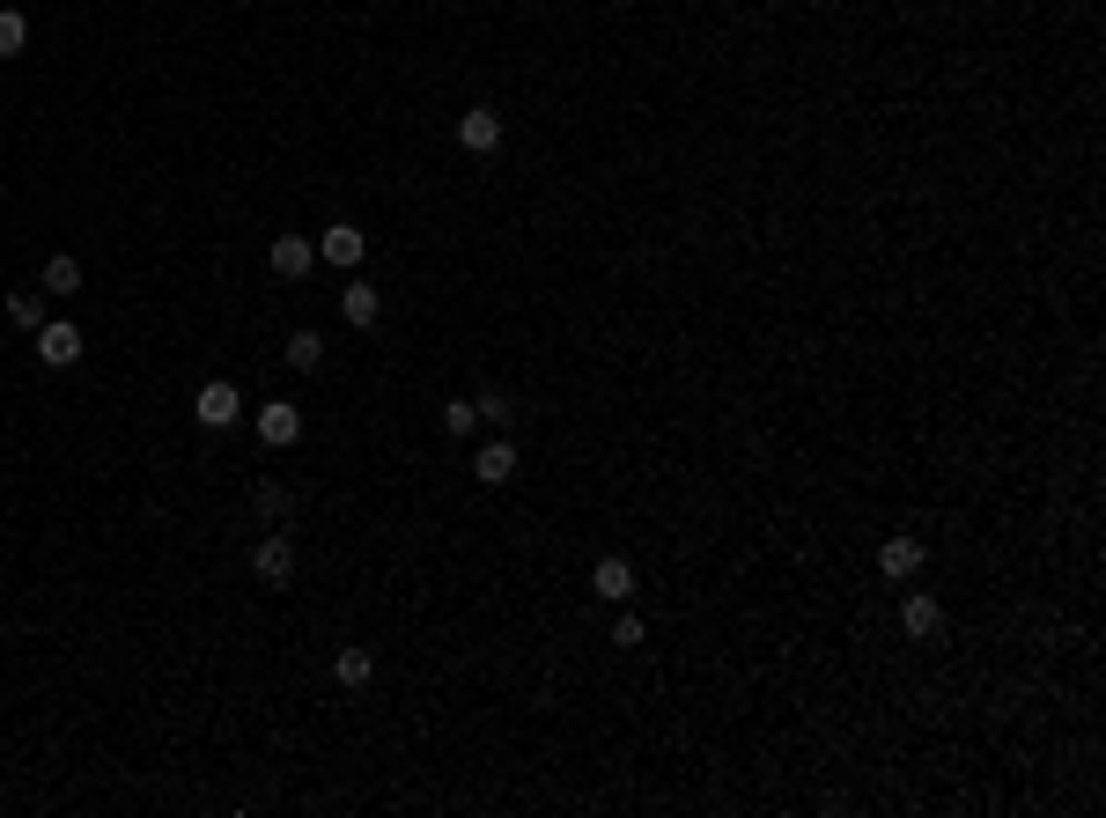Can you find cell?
I'll list each match as a JSON object with an SVG mask.
<instances>
[{
	"label": "cell",
	"instance_id": "6da1fadb",
	"mask_svg": "<svg viewBox=\"0 0 1106 818\" xmlns=\"http://www.w3.org/2000/svg\"><path fill=\"white\" fill-rule=\"evenodd\" d=\"M192 421H200V428H237V421H244V398H237V384H222V376H214V384H200V398H192Z\"/></svg>",
	"mask_w": 1106,
	"mask_h": 818
},
{
	"label": "cell",
	"instance_id": "7a4b0ae2",
	"mask_svg": "<svg viewBox=\"0 0 1106 818\" xmlns=\"http://www.w3.org/2000/svg\"><path fill=\"white\" fill-rule=\"evenodd\" d=\"M251 575H259L267 590H281V583H295V538H288V532L259 538V553H251Z\"/></svg>",
	"mask_w": 1106,
	"mask_h": 818
},
{
	"label": "cell",
	"instance_id": "3957f363",
	"mask_svg": "<svg viewBox=\"0 0 1106 818\" xmlns=\"http://www.w3.org/2000/svg\"><path fill=\"white\" fill-rule=\"evenodd\" d=\"M38 362H44V368H74V362H82V325L44 317V325H38Z\"/></svg>",
	"mask_w": 1106,
	"mask_h": 818
},
{
	"label": "cell",
	"instance_id": "277c9868",
	"mask_svg": "<svg viewBox=\"0 0 1106 818\" xmlns=\"http://www.w3.org/2000/svg\"><path fill=\"white\" fill-rule=\"evenodd\" d=\"M591 597H605V605H627V597H635V561H627V553H605V561L591 568Z\"/></svg>",
	"mask_w": 1106,
	"mask_h": 818
},
{
	"label": "cell",
	"instance_id": "5b68a950",
	"mask_svg": "<svg viewBox=\"0 0 1106 818\" xmlns=\"http://www.w3.org/2000/svg\"><path fill=\"white\" fill-rule=\"evenodd\" d=\"M458 148H465V155H494V148H502V111L472 103L465 119H458Z\"/></svg>",
	"mask_w": 1106,
	"mask_h": 818
},
{
	"label": "cell",
	"instance_id": "8992f818",
	"mask_svg": "<svg viewBox=\"0 0 1106 818\" xmlns=\"http://www.w3.org/2000/svg\"><path fill=\"white\" fill-rule=\"evenodd\" d=\"M362 251H369V236H362L354 222H332L325 236H318V259H325V266H340V273L362 266Z\"/></svg>",
	"mask_w": 1106,
	"mask_h": 818
},
{
	"label": "cell",
	"instance_id": "52a82bcc",
	"mask_svg": "<svg viewBox=\"0 0 1106 818\" xmlns=\"http://www.w3.org/2000/svg\"><path fill=\"white\" fill-rule=\"evenodd\" d=\"M922 561H929V546H922L915 532H893V538H885V546H878V568L893 575V583H907V575H922Z\"/></svg>",
	"mask_w": 1106,
	"mask_h": 818
},
{
	"label": "cell",
	"instance_id": "ba28073f",
	"mask_svg": "<svg viewBox=\"0 0 1106 818\" xmlns=\"http://www.w3.org/2000/svg\"><path fill=\"white\" fill-rule=\"evenodd\" d=\"M295 435H303V413L288 406V398H267V406H259V443H267V451H288Z\"/></svg>",
	"mask_w": 1106,
	"mask_h": 818
},
{
	"label": "cell",
	"instance_id": "9c48e42d",
	"mask_svg": "<svg viewBox=\"0 0 1106 818\" xmlns=\"http://www.w3.org/2000/svg\"><path fill=\"white\" fill-rule=\"evenodd\" d=\"M340 317H348L354 332H369L376 317H384V295H376L369 281H354V273H348V287H340Z\"/></svg>",
	"mask_w": 1106,
	"mask_h": 818
},
{
	"label": "cell",
	"instance_id": "30bf717a",
	"mask_svg": "<svg viewBox=\"0 0 1106 818\" xmlns=\"http://www.w3.org/2000/svg\"><path fill=\"white\" fill-rule=\"evenodd\" d=\"M472 479H480V487H510V479H516V443H510V435L472 457Z\"/></svg>",
	"mask_w": 1106,
	"mask_h": 818
},
{
	"label": "cell",
	"instance_id": "8fae6325",
	"mask_svg": "<svg viewBox=\"0 0 1106 818\" xmlns=\"http://www.w3.org/2000/svg\"><path fill=\"white\" fill-rule=\"evenodd\" d=\"M267 266L281 273V281H303L310 266H318V244H303V236H273V251H267Z\"/></svg>",
	"mask_w": 1106,
	"mask_h": 818
},
{
	"label": "cell",
	"instance_id": "7c38bea8",
	"mask_svg": "<svg viewBox=\"0 0 1106 818\" xmlns=\"http://www.w3.org/2000/svg\"><path fill=\"white\" fill-rule=\"evenodd\" d=\"M937 627H944V605H937V597H907V605H901V635H907V642H929Z\"/></svg>",
	"mask_w": 1106,
	"mask_h": 818
},
{
	"label": "cell",
	"instance_id": "4fadbf2b",
	"mask_svg": "<svg viewBox=\"0 0 1106 818\" xmlns=\"http://www.w3.org/2000/svg\"><path fill=\"white\" fill-rule=\"evenodd\" d=\"M74 287H82V259L52 251V259H44V295H74Z\"/></svg>",
	"mask_w": 1106,
	"mask_h": 818
},
{
	"label": "cell",
	"instance_id": "5bb4252c",
	"mask_svg": "<svg viewBox=\"0 0 1106 818\" xmlns=\"http://www.w3.org/2000/svg\"><path fill=\"white\" fill-rule=\"evenodd\" d=\"M332 678H340V686H369V678H376V656L369 649H340L332 656Z\"/></svg>",
	"mask_w": 1106,
	"mask_h": 818
},
{
	"label": "cell",
	"instance_id": "9a60e30c",
	"mask_svg": "<svg viewBox=\"0 0 1106 818\" xmlns=\"http://www.w3.org/2000/svg\"><path fill=\"white\" fill-rule=\"evenodd\" d=\"M472 413H480V421H494V428H510V421H516V398H510V391H480V398H472Z\"/></svg>",
	"mask_w": 1106,
	"mask_h": 818
},
{
	"label": "cell",
	"instance_id": "2e32d148",
	"mask_svg": "<svg viewBox=\"0 0 1106 818\" xmlns=\"http://www.w3.org/2000/svg\"><path fill=\"white\" fill-rule=\"evenodd\" d=\"M22 44H30V22H22L16 8H0V60H16Z\"/></svg>",
	"mask_w": 1106,
	"mask_h": 818
},
{
	"label": "cell",
	"instance_id": "e0dca14e",
	"mask_svg": "<svg viewBox=\"0 0 1106 818\" xmlns=\"http://www.w3.org/2000/svg\"><path fill=\"white\" fill-rule=\"evenodd\" d=\"M251 509H259V516H288V509H295V502H288V487H273V479H259V487H251Z\"/></svg>",
	"mask_w": 1106,
	"mask_h": 818
},
{
	"label": "cell",
	"instance_id": "ac0fdd59",
	"mask_svg": "<svg viewBox=\"0 0 1106 818\" xmlns=\"http://www.w3.org/2000/svg\"><path fill=\"white\" fill-rule=\"evenodd\" d=\"M288 362H295V368H318V362H325V340H318V332H295V340H288Z\"/></svg>",
	"mask_w": 1106,
	"mask_h": 818
},
{
	"label": "cell",
	"instance_id": "d6986e66",
	"mask_svg": "<svg viewBox=\"0 0 1106 818\" xmlns=\"http://www.w3.org/2000/svg\"><path fill=\"white\" fill-rule=\"evenodd\" d=\"M8 317H16L22 332H38L44 325V303H38V295H8Z\"/></svg>",
	"mask_w": 1106,
	"mask_h": 818
},
{
	"label": "cell",
	"instance_id": "ffe728a7",
	"mask_svg": "<svg viewBox=\"0 0 1106 818\" xmlns=\"http://www.w3.org/2000/svg\"><path fill=\"white\" fill-rule=\"evenodd\" d=\"M472 421H480L472 398H451V406H443V435H472Z\"/></svg>",
	"mask_w": 1106,
	"mask_h": 818
},
{
	"label": "cell",
	"instance_id": "44dd1931",
	"mask_svg": "<svg viewBox=\"0 0 1106 818\" xmlns=\"http://www.w3.org/2000/svg\"><path fill=\"white\" fill-rule=\"evenodd\" d=\"M613 642H620V649H642V642H650V627H642L635 613H620V619H613Z\"/></svg>",
	"mask_w": 1106,
	"mask_h": 818
}]
</instances>
